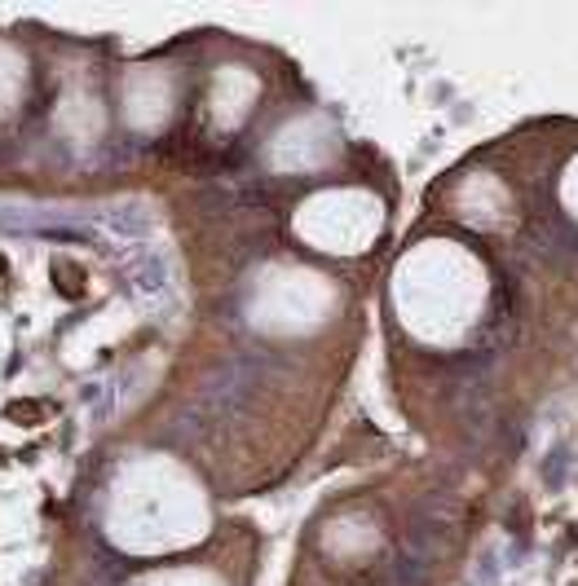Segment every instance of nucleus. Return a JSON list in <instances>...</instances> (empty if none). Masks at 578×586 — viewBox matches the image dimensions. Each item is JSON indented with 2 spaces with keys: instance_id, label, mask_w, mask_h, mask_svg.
Returning <instances> with one entry per match:
<instances>
[{
  "instance_id": "nucleus-1",
  "label": "nucleus",
  "mask_w": 578,
  "mask_h": 586,
  "mask_svg": "<svg viewBox=\"0 0 578 586\" xmlns=\"http://www.w3.org/2000/svg\"><path fill=\"white\" fill-rule=\"evenodd\" d=\"M88 225L111 239H142L150 230V212L142 204H111V208L88 212Z\"/></svg>"
},
{
  "instance_id": "nucleus-2",
  "label": "nucleus",
  "mask_w": 578,
  "mask_h": 586,
  "mask_svg": "<svg viewBox=\"0 0 578 586\" xmlns=\"http://www.w3.org/2000/svg\"><path fill=\"white\" fill-rule=\"evenodd\" d=\"M124 282L133 296H159V291L168 286V260L159 252H142L124 265Z\"/></svg>"
},
{
  "instance_id": "nucleus-3",
  "label": "nucleus",
  "mask_w": 578,
  "mask_h": 586,
  "mask_svg": "<svg viewBox=\"0 0 578 586\" xmlns=\"http://www.w3.org/2000/svg\"><path fill=\"white\" fill-rule=\"evenodd\" d=\"M80 406H84L93 419H107V415L120 406V398H116V388H107L103 379H93V383L80 388Z\"/></svg>"
}]
</instances>
